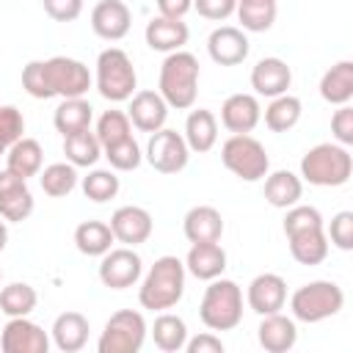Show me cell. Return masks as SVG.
Wrapping results in <instances>:
<instances>
[{
    "mask_svg": "<svg viewBox=\"0 0 353 353\" xmlns=\"http://www.w3.org/2000/svg\"><path fill=\"white\" fill-rule=\"evenodd\" d=\"M160 97L168 108L188 110L196 105L199 97V61L193 52L174 50L165 55L160 66Z\"/></svg>",
    "mask_w": 353,
    "mask_h": 353,
    "instance_id": "6da1fadb",
    "label": "cell"
},
{
    "mask_svg": "<svg viewBox=\"0 0 353 353\" xmlns=\"http://www.w3.org/2000/svg\"><path fill=\"white\" fill-rule=\"evenodd\" d=\"M182 292H185V262L176 256H160L149 268L138 290V301L143 309L168 312L171 306L179 303Z\"/></svg>",
    "mask_w": 353,
    "mask_h": 353,
    "instance_id": "7a4b0ae2",
    "label": "cell"
},
{
    "mask_svg": "<svg viewBox=\"0 0 353 353\" xmlns=\"http://www.w3.org/2000/svg\"><path fill=\"white\" fill-rule=\"evenodd\" d=\"M353 174V154L342 143H317L301 157V176L317 188L347 185Z\"/></svg>",
    "mask_w": 353,
    "mask_h": 353,
    "instance_id": "3957f363",
    "label": "cell"
},
{
    "mask_svg": "<svg viewBox=\"0 0 353 353\" xmlns=\"http://www.w3.org/2000/svg\"><path fill=\"white\" fill-rule=\"evenodd\" d=\"M199 317L210 331H232L243 320V290L232 279H212L199 303Z\"/></svg>",
    "mask_w": 353,
    "mask_h": 353,
    "instance_id": "277c9868",
    "label": "cell"
},
{
    "mask_svg": "<svg viewBox=\"0 0 353 353\" xmlns=\"http://www.w3.org/2000/svg\"><path fill=\"white\" fill-rule=\"evenodd\" d=\"M345 306V292L339 284L334 281H309L303 287H298L290 298V309L292 317L301 323H320L328 320L334 314H339Z\"/></svg>",
    "mask_w": 353,
    "mask_h": 353,
    "instance_id": "5b68a950",
    "label": "cell"
},
{
    "mask_svg": "<svg viewBox=\"0 0 353 353\" xmlns=\"http://www.w3.org/2000/svg\"><path fill=\"white\" fill-rule=\"evenodd\" d=\"M138 74L130 55L119 47H108L97 58V91L110 102H124L135 94Z\"/></svg>",
    "mask_w": 353,
    "mask_h": 353,
    "instance_id": "8992f818",
    "label": "cell"
},
{
    "mask_svg": "<svg viewBox=\"0 0 353 353\" xmlns=\"http://www.w3.org/2000/svg\"><path fill=\"white\" fill-rule=\"evenodd\" d=\"M221 160L243 182H259L270 171V157H268L265 146L248 132L229 135L221 146Z\"/></svg>",
    "mask_w": 353,
    "mask_h": 353,
    "instance_id": "52a82bcc",
    "label": "cell"
},
{
    "mask_svg": "<svg viewBox=\"0 0 353 353\" xmlns=\"http://www.w3.org/2000/svg\"><path fill=\"white\" fill-rule=\"evenodd\" d=\"M146 339V320L141 312L132 309H119L110 314L99 334V353H138Z\"/></svg>",
    "mask_w": 353,
    "mask_h": 353,
    "instance_id": "ba28073f",
    "label": "cell"
},
{
    "mask_svg": "<svg viewBox=\"0 0 353 353\" xmlns=\"http://www.w3.org/2000/svg\"><path fill=\"white\" fill-rule=\"evenodd\" d=\"M47 63V80L55 97L61 99H77L85 97L91 88V72L83 61L77 58H66V55H55Z\"/></svg>",
    "mask_w": 353,
    "mask_h": 353,
    "instance_id": "9c48e42d",
    "label": "cell"
},
{
    "mask_svg": "<svg viewBox=\"0 0 353 353\" xmlns=\"http://www.w3.org/2000/svg\"><path fill=\"white\" fill-rule=\"evenodd\" d=\"M190 149L185 143V135H179L176 130L160 127L157 132H152L149 143H146V160L154 171L160 174H176L188 165Z\"/></svg>",
    "mask_w": 353,
    "mask_h": 353,
    "instance_id": "30bf717a",
    "label": "cell"
},
{
    "mask_svg": "<svg viewBox=\"0 0 353 353\" xmlns=\"http://www.w3.org/2000/svg\"><path fill=\"white\" fill-rule=\"evenodd\" d=\"M143 273V262L141 256L124 245V248H110L108 254H102L99 262V281L110 290H127L132 287Z\"/></svg>",
    "mask_w": 353,
    "mask_h": 353,
    "instance_id": "8fae6325",
    "label": "cell"
},
{
    "mask_svg": "<svg viewBox=\"0 0 353 353\" xmlns=\"http://www.w3.org/2000/svg\"><path fill=\"white\" fill-rule=\"evenodd\" d=\"M0 347H3V353H47L50 336L39 323H33L28 317H11L3 325Z\"/></svg>",
    "mask_w": 353,
    "mask_h": 353,
    "instance_id": "7c38bea8",
    "label": "cell"
},
{
    "mask_svg": "<svg viewBox=\"0 0 353 353\" xmlns=\"http://www.w3.org/2000/svg\"><path fill=\"white\" fill-rule=\"evenodd\" d=\"M33 212V193L28 190V179L14 171H0V218L19 223Z\"/></svg>",
    "mask_w": 353,
    "mask_h": 353,
    "instance_id": "4fadbf2b",
    "label": "cell"
},
{
    "mask_svg": "<svg viewBox=\"0 0 353 353\" xmlns=\"http://www.w3.org/2000/svg\"><path fill=\"white\" fill-rule=\"evenodd\" d=\"M110 232L119 243L135 248L141 243H146L152 237V215L143 210V207H135V204H127V207H119L113 215H110Z\"/></svg>",
    "mask_w": 353,
    "mask_h": 353,
    "instance_id": "5bb4252c",
    "label": "cell"
},
{
    "mask_svg": "<svg viewBox=\"0 0 353 353\" xmlns=\"http://www.w3.org/2000/svg\"><path fill=\"white\" fill-rule=\"evenodd\" d=\"M245 301H248V309L256 312L259 317H262V314L281 312L284 303H287V281H284L279 273H259V276L248 284Z\"/></svg>",
    "mask_w": 353,
    "mask_h": 353,
    "instance_id": "9a60e30c",
    "label": "cell"
},
{
    "mask_svg": "<svg viewBox=\"0 0 353 353\" xmlns=\"http://www.w3.org/2000/svg\"><path fill=\"white\" fill-rule=\"evenodd\" d=\"M132 14L124 0H99L91 11V30L105 41H119L130 33Z\"/></svg>",
    "mask_w": 353,
    "mask_h": 353,
    "instance_id": "2e32d148",
    "label": "cell"
},
{
    "mask_svg": "<svg viewBox=\"0 0 353 353\" xmlns=\"http://www.w3.org/2000/svg\"><path fill=\"white\" fill-rule=\"evenodd\" d=\"M248 36L240 30V28H232V25H221L210 33L207 39V52L215 63L221 66H237L248 58Z\"/></svg>",
    "mask_w": 353,
    "mask_h": 353,
    "instance_id": "e0dca14e",
    "label": "cell"
},
{
    "mask_svg": "<svg viewBox=\"0 0 353 353\" xmlns=\"http://www.w3.org/2000/svg\"><path fill=\"white\" fill-rule=\"evenodd\" d=\"M127 116H130V121H132L141 132H157L160 127H165L168 105H165V99L160 97V91L143 88V91H135V94L130 97Z\"/></svg>",
    "mask_w": 353,
    "mask_h": 353,
    "instance_id": "ac0fdd59",
    "label": "cell"
},
{
    "mask_svg": "<svg viewBox=\"0 0 353 353\" xmlns=\"http://www.w3.org/2000/svg\"><path fill=\"white\" fill-rule=\"evenodd\" d=\"M259 119H262V108H259V99L254 94H232L221 105V124L232 135L251 132L259 124Z\"/></svg>",
    "mask_w": 353,
    "mask_h": 353,
    "instance_id": "d6986e66",
    "label": "cell"
},
{
    "mask_svg": "<svg viewBox=\"0 0 353 353\" xmlns=\"http://www.w3.org/2000/svg\"><path fill=\"white\" fill-rule=\"evenodd\" d=\"M290 83H292V69L281 58H262L251 69V88L259 97H270L273 99L279 94H287Z\"/></svg>",
    "mask_w": 353,
    "mask_h": 353,
    "instance_id": "ffe728a7",
    "label": "cell"
},
{
    "mask_svg": "<svg viewBox=\"0 0 353 353\" xmlns=\"http://www.w3.org/2000/svg\"><path fill=\"white\" fill-rule=\"evenodd\" d=\"M256 339L268 353H287V350H292V345L298 339L295 320L281 314V312L262 314V323L256 328Z\"/></svg>",
    "mask_w": 353,
    "mask_h": 353,
    "instance_id": "44dd1931",
    "label": "cell"
},
{
    "mask_svg": "<svg viewBox=\"0 0 353 353\" xmlns=\"http://www.w3.org/2000/svg\"><path fill=\"white\" fill-rule=\"evenodd\" d=\"M185 270L201 281H212L226 270V251L218 243H193L185 256Z\"/></svg>",
    "mask_w": 353,
    "mask_h": 353,
    "instance_id": "7402d4cb",
    "label": "cell"
},
{
    "mask_svg": "<svg viewBox=\"0 0 353 353\" xmlns=\"http://www.w3.org/2000/svg\"><path fill=\"white\" fill-rule=\"evenodd\" d=\"M182 232L190 243H218L223 234V218L215 207L199 204V207L188 210V215L182 221Z\"/></svg>",
    "mask_w": 353,
    "mask_h": 353,
    "instance_id": "603a6c76",
    "label": "cell"
},
{
    "mask_svg": "<svg viewBox=\"0 0 353 353\" xmlns=\"http://www.w3.org/2000/svg\"><path fill=\"white\" fill-rule=\"evenodd\" d=\"M146 44L157 52H174V50H182L188 44V25L182 19H171V17H154L152 22H146Z\"/></svg>",
    "mask_w": 353,
    "mask_h": 353,
    "instance_id": "cb8c5ba5",
    "label": "cell"
},
{
    "mask_svg": "<svg viewBox=\"0 0 353 353\" xmlns=\"http://www.w3.org/2000/svg\"><path fill=\"white\" fill-rule=\"evenodd\" d=\"M88 320L80 312H63L52 323V342L63 353H77L88 342Z\"/></svg>",
    "mask_w": 353,
    "mask_h": 353,
    "instance_id": "d4e9b609",
    "label": "cell"
},
{
    "mask_svg": "<svg viewBox=\"0 0 353 353\" xmlns=\"http://www.w3.org/2000/svg\"><path fill=\"white\" fill-rule=\"evenodd\" d=\"M41 163H44V152H41V143L36 138H19L14 141L8 149H6V168L14 171L17 176L28 179V176H39L41 171Z\"/></svg>",
    "mask_w": 353,
    "mask_h": 353,
    "instance_id": "484cf974",
    "label": "cell"
},
{
    "mask_svg": "<svg viewBox=\"0 0 353 353\" xmlns=\"http://www.w3.org/2000/svg\"><path fill=\"white\" fill-rule=\"evenodd\" d=\"M303 196V182L298 174L281 168V171H273V174H265V199L270 207H279V210H287L292 204H298Z\"/></svg>",
    "mask_w": 353,
    "mask_h": 353,
    "instance_id": "4316f807",
    "label": "cell"
},
{
    "mask_svg": "<svg viewBox=\"0 0 353 353\" xmlns=\"http://www.w3.org/2000/svg\"><path fill=\"white\" fill-rule=\"evenodd\" d=\"M290 243V254L295 262L301 265H320L328 256V237H325V226H314V229H303L287 237Z\"/></svg>",
    "mask_w": 353,
    "mask_h": 353,
    "instance_id": "83f0119b",
    "label": "cell"
},
{
    "mask_svg": "<svg viewBox=\"0 0 353 353\" xmlns=\"http://www.w3.org/2000/svg\"><path fill=\"white\" fill-rule=\"evenodd\" d=\"M320 97L336 108L353 99V61H339L320 77Z\"/></svg>",
    "mask_w": 353,
    "mask_h": 353,
    "instance_id": "f1b7e54d",
    "label": "cell"
},
{
    "mask_svg": "<svg viewBox=\"0 0 353 353\" xmlns=\"http://www.w3.org/2000/svg\"><path fill=\"white\" fill-rule=\"evenodd\" d=\"M218 141V119L212 116V110H190L188 121H185V143L190 152H210Z\"/></svg>",
    "mask_w": 353,
    "mask_h": 353,
    "instance_id": "f546056e",
    "label": "cell"
},
{
    "mask_svg": "<svg viewBox=\"0 0 353 353\" xmlns=\"http://www.w3.org/2000/svg\"><path fill=\"white\" fill-rule=\"evenodd\" d=\"M91 119H94V108L88 105V99L77 97V99H63V102L55 108L52 124H55V130L66 138V135H74V132L88 130V127H91Z\"/></svg>",
    "mask_w": 353,
    "mask_h": 353,
    "instance_id": "4dcf8cb0",
    "label": "cell"
},
{
    "mask_svg": "<svg viewBox=\"0 0 353 353\" xmlns=\"http://www.w3.org/2000/svg\"><path fill=\"white\" fill-rule=\"evenodd\" d=\"M113 240L116 237H113L110 226L102 223V221H83L74 229V245L85 256H102V254H108L110 245H113Z\"/></svg>",
    "mask_w": 353,
    "mask_h": 353,
    "instance_id": "1f68e13d",
    "label": "cell"
},
{
    "mask_svg": "<svg viewBox=\"0 0 353 353\" xmlns=\"http://www.w3.org/2000/svg\"><path fill=\"white\" fill-rule=\"evenodd\" d=\"M152 339L154 345L163 350V353H176L185 347L188 342V325L179 314H171V312H163L154 325H152Z\"/></svg>",
    "mask_w": 353,
    "mask_h": 353,
    "instance_id": "d6a6232c",
    "label": "cell"
},
{
    "mask_svg": "<svg viewBox=\"0 0 353 353\" xmlns=\"http://www.w3.org/2000/svg\"><path fill=\"white\" fill-rule=\"evenodd\" d=\"M301 99L292 97V94H279L270 99V105L265 108V124L273 130V132H287L292 130L298 121H301Z\"/></svg>",
    "mask_w": 353,
    "mask_h": 353,
    "instance_id": "836d02e7",
    "label": "cell"
},
{
    "mask_svg": "<svg viewBox=\"0 0 353 353\" xmlns=\"http://www.w3.org/2000/svg\"><path fill=\"white\" fill-rule=\"evenodd\" d=\"M63 154L74 168H88L99 160L102 143L97 141V135L91 130H83V132H74V135L63 138Z\"/></svg>",
    "mask_w": 353,
    "mask_h": 353,
    "instance_id": "e575fe53",
    "label": "cell"
},
{
    "mask_svg": "<svg viewBox=\"0 0 353 353\" xmlns=\"http://www.w3.org/2000/svg\"><path fill=\"white\" fill-rule=\"evenodd\" d=\"M237 17L243 22V30L265 33L276 22V0H237Z\"/></svg>",
    "mask_w": 353,
    "mask_h": 353,
    "instance_id": "d590c367",
    "label": "cell"
},
{
    "mask_svg": "<svg viewBox=\"0 0 353 353\" xmlns=\"http://www.w3.org/2000/svg\"><path fill=\"white\" fill-rule=\"evenodd\" d=\"M39 185L47 196L63 199L74 190L77 185V171L72 163H50L44 171H39Z\"/></svg>",
    "mask_w": 353,
    "mask_h": 353,
    "instance_id": "8d00e7d4",
    "label": "cell"
},
{
    "mask_svg": "<svg viewBox=\"0 0 353 353\" xmlns=\"http://www.w3.org/2000/svg\"><path fill=\"white\" fill-rule=\"evenodd\" d=\"M36 301H39L36 290L25 281H14L0 290V312L8 317H28L36 309Z\"/></svg>",
    "mask_w": 353,
    "mask_h": 353,
    "instance_id": "74e56055",
    "label": "cell"
},
{
    "mask_svg": "<svg viewBox=\"0 0 353 353\" xmlns=\"http://www.w3.org/2000/svg\"><path fill=\"white\" fill-rule=\"evenodd\" d=\"M94 135H97V141L105 149V146H110V143L132 135V121H130V116L124 110H105L99 116V121H97V132Z\"/></svg>",
    "mask_w": 353,
    "mask_h": 353,
    "instance_id": "f35d334b",
    "label": "cell"
},
{
    "mask_svg": "<svg viewBox=\"0 0 353 353\" xmlns=\"http://www.w3.org/2000/svg\"><path fill=\"white\" fill-rule=\"evenodd\" d=\"M83 193H85V199H91L97 204H105V201L116 199V193H119V176L113 171L94 168L88 176H83Z\"/></svg>",
    "mask_w": 353,
    "mask_h": 353,
    "instance_id": "ab89813d",
    "label": "cell"
},
{
    "mask_svg": "<svg viewBox=\"0 0 353 353\" xmlns=\"http://www.w3.org/2000/svg\"><path fill=\"white\" fill-rule=\"evenodd\" d=\"M105 157H108L110 168H116V171H135L141 165V160H143L141 146H138V141L132 135L105 146Z\"/></svg>",
    "mask_w": 353,
    "mask_h": 353,
    "instance_id": "60d3db41",
    "label": "cell"
},
{
    "mask_svg": "<svg viewBox=\"0 0 353 353\" xmlns=\"http://www.w3.org/2000/svg\"><path fill=\"white\" fill-rule=\"evenodd\" d=\"M22 88L33 97V99H52V88L47 80V63L44 61H30L22 69Z\"/></svg>",
    "mask_w": 353,
    "mask_h": 353,
    "instance_id": "b9f144b4",
    "label": "cell"
},
{
    "mask_svg": "<svg viewBox=\"0 0 353 353\" xmlns=\"http://www.w3.org/2000/svg\"><path fill=\"white\" fill-rule=\"evenodd\" d=\"M314 226H323V215L317 207H309V204H292L287 207V215H284V234H295V232H303V229H314Z\"/></svg>",
    "mask_w": 353,
    "mask_h": 353,
    "instance_id": "7bdbcfd3",
    "label": "cell"
},
{
    "mask_svg": "<svg viewBox=\"0 0 353 353\" xmlns=\"http://www.w3.org/2000/svg\"><path fill=\"white\" fill-rule=\"evenodd\" d=\"M325 237L339 248V251H353V212L342 210L331 218V226L325 232Z\"/></svg>",
    "mask_w": 353,
    "mask_h": 353,
    "instance_id": "ee69618b",
    "label": "cell"
},
{
    "mask_svg": "<svg viewBox=\"0 0 353 353\" xmlns=\"http://www.w3.org/2000/svg\"><path fill=\"white\" fill-rule=\"evenodd\" d=\"M22 132H25V116H22V110L14 108V105H0V141L6 143V149L14 141H19Z\"/></svg>",
    "mask_w": 353,
    "mask_h": 353,
    "instance_id": "f6af8a7d",
    "label": "cell"
},
{
    "mask_svg": "<svg viewBox=\"0 0 353 353\" xmlns=\"http://www.w3.org/2000/svg\"><path fill=\"white\" fill-rule=\"evenodd\" d=\"M331 132H334L336 143H342V146L353 143V108L350 105L336 108V113L331 116Z\"/></svg>",
    "mask_w": 353,
    "mask_h": 353,
    "instance_id": "bcb514c9",
    "label": "cell"
},
{
    "mask_svg": "<svg viewBox=\"0 0 353 353\" xmlns=\"http://www.w3.org/2000/svg\"><path fill=\"white\" fill-rule=\"evenodd\" d=\"M193 8L199 11V17L221 22V19H226V17L234 14L237 0H193Z\"/></svg>",
    "mask_w": 353,
    "mask_h": 353,
    "instance_id": "7dc6e473",
    "label": "cell"
},
{
    "mask_svg": "<svg viewBox=\"0 0 353 353\" xmlns=\"http://www.w3.org/2000/svg\"><path fill=\"white\" fill-rule=\"evenodd\" d=\"M41 3H44V11L55 22H72L83 11V0H41Z\"/></svg>",
    "mask_w": 353,
    "mask_h": 353,
    "instance_id": "c3c4849f",
    "label": "cell"
},
{
    "mask_svg": "<svg viewBox=\"0 0 353 353\" xmlns=\"http://www.w3.org/2000/svg\"><path fill=\"white\" fill-rule=\"evenodd\" d=\"M188 353H223V342L215 334H199L185 342Z\"/></svg>",
    "mask_w": 353,
    "mask_h": 353,
    "instance_id": "681fc988",
    "label": "cell"
},
{
    "mask_svg": "<svg viewBox=\"0 0 353 353\" xmlns=\"http://www.w3.org/2000/svg\"><path fill=\"white\" fill-rule=\"evenodd\" d=\"M154 3L160 17H171V19H182L193 8V0H154Z\"/></svg>",
    "mask_w": 353,
    "mask_h": 353,
    "instance_id": "f907efd6",
    "label": "cell"
},
{
    "mask_svg": "<svg viewBox=\"0 0 353 353\" xmlns=\"http://www.w3.org/2000/svg\"><path fill=\"white\" fill-rule=\"evenodd\" d=\"M6 243H8V229H6V221H0V251L6 248Z\"/></svg>",
    "mask_w": 353,
    "mask_h": 353,
    "instance_id": "816d5d0a",
    "label": "cell"
},
{
    "mask_svg": "<svg viewBox=\"0 0 353 353\" xmlns=\"http://www.w3.org/2000/svg\"><path fill=\"white\" fill-rule=\"evenodd\" d=\"M0 154H6V143L3 141H0Z\"/></svg>",
    "mask_w": 353,
    "mask_h": 353,
    "instance_id": "f5cc1de1",
    "label": "cell"
},
{
    "mask_svg": "<svg viewBox=\"0 0 353 353\" xmlns=\"http://www.w3.org/2000/svg\"><path fill=\"white\" fill-rule=\"evenodd\" d=\"M0 279H3V270H0Z\"/></svg>",
    "mask_w": 353,
    "mask_h": 353,
    "instance_id": "db71d44e",
    "label": "cell"
}]
</instances>
